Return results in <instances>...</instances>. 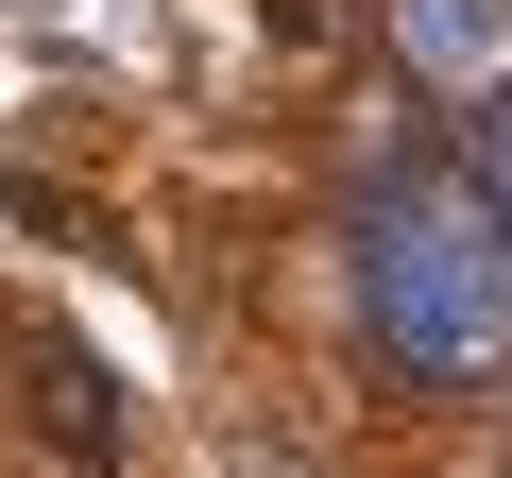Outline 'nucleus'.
Listing matches in <instances>:
<instances>
[{
  "mask_svg": "<svg viewBox=\"0 0 512 478\" xmlns=\"http://www.w3.org/2000/svg\"><path fill=\"white\" fill-rule=\"evenodd\" d=\"M359 308L410 376H495L512 359V222L478 171H393L359 222Z\"/></svg>",
  "mask_w": 512,
  "mask_h": 478,
  "instance_id": "nucleus-1",
  "label": "nucleus"
},
{
  "mask_svg": "<svg viewBox=\"0 0 512 478\" xmlns=\"http://www.w3.org/2000/svg\"><path fill=\"white\" fill-rule=\"evenodd\" d=\"M376 18H393L410 86H461V103L512 86V0H376Z\"/></svg>",
  "mask_w": 512,
  "mask_h": 478,
  "instance_id": "nucleus-2",
  "label": "nucleus"
},
{
  "mask_svg": "<svg viewBox=\"0 0 512 478\" xmlns=\"http://www.w3.org/2000/svg\"><path fill=\"white\" fill-rule=\"evenodd\" d=\"M35 393H52V444H120V393H103L69 342H35Z\"/></svg>",
  "mask_w": 512,
  "mask_h": 478,
  "instance_id": "nucleus-3",
  "label": "nucleus"
},
{
  "mask_svg": "<svg viewBox=\"0 0 512 478\" xmlns=\"http://www.w3.org/2000/svg\"><path fill=\"white\" fill-rule=\"evenodd\" d=\"M478 188H495V222H512V103L478 120Z\"/></svg>",
  "mask_w": 512,
  "mask_h": 478,
  "instance_id": "nucleus-4",
  "label": "nucleus"
}]
</instances>
